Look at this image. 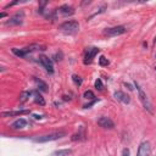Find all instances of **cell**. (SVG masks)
Returning <instances> with one entry per match:
<instances>
[{
  "instance_id": "cell-11",
  "label": "cell",
  "mask_w": 156,
  "mask_h": 156,
  "mask_svg": "<svg viewBox=\"0 0 156 156\" xmlns=\"http://www.w3.org/2000/svg\"><path fill=\"white\" fill-rule=\"evenodd\" d=\"M99 53V49L98 48H90L88 49L87 54H86V57H84V64H90L91 60L95 57V55Z\"/></svg>"
},
{
  "instance_id": "cell-1",
  "label": "cell",
  "mask_w": 156,
  "mask_h": 156,
  "mask_svg": "<svg viewBox=\"0 0 156 156\" xmlns=\"http://www.w3.org/2000/svg\"><path fill=\"white\" fill-rule=\"evenodd\" d=\"M66 136V132L64 131H59V132H53V133H49V134H45V136H40V137H36L33 140L36 143H48V141H54V140H57L62 137Z\"/></svg>"
},
{
  "instance_id": "cell-10",
  "label": "cell",
  "mask_w": 156,
  "mask_h": 156,
  "mask_svg": "<svg viewBox=\"0 0 156 156\" xmlns=\"http://www.w3.org/2000/svg\"><path fill=\"white\" fill-rule=\"evenodd\" d=\"M113 97H115V99H116L117 101H121V102H123V104H126V105L131 102V98L126 94V93H123V91H121V90L115 91Z\"/></svg>"
},
{
  "instance_id": "cell-27",
  "label": "cell",
  "mask_w": 156,
  "mask_h": 156,
  "mask_svg": "<svg viewBox=\"0 0 156 156\" xmlns=\"http://www.w3.org/2000/svg\"><path fill=\"white\" fill-rule=\"evenodd\" d=\"M16 4H18V1H12V3H10V4H7V5L5 6V9H9V7H11V6L16 5Z\"/></svg>"
},
{
  "instance_id": "cell-16",
  "label": "cell",
  "mask_w": 156,
  "mask_h": 156,
  "mask_svg": "<svg viewBox=\"0 0 156 156\" xmlns=\"http://www.w3.org/2000/svg\"><path fill=\"white\" fill-rule=\"evenodd\" d=\"M33 95H34V102L36 104H39V105H45V100H44V98L40 95V93H38L37 90L36 91H33Z\"/></svg>"
},
{
  "instance_id": "cell-2",
  "label": "cell",
  "mask_w": 156,
  "mask_h": 156,
  "mask_svg": "<svg viewBox=\"0 0 156 156\" xmlns=\"http://www.w3.org/2000/svg\"><path fill=\"white\" fill-rule=\"evenodd\" d=\"M59 29H61L62 32H67V33H75L79 29V23L77 21H66V22L61 23L59 26Z\"/></svg>"
},
{
  "instance_id": "cell-26",
  "label": "cell",
  "mask_w": 156,
  "mask_h": 156,
  "mask_svg": "<svg viewBox=\"0 0 156 156\" xmlns=\"http://www.w3.org/2000/svg\"><path fill=\"white\" fill-rule=\"evenodd\" d=\"M122 156H131V151H129V149L124 148L123 151H122Z\"/></svg>"
},
{
  "instance_id": "cell-30",
  "label": "cell",
  "mask_w": 156,
  "mask_h": 156,
  "mask_svg": "<svg viewBox=\"0 0 156 156\" xmlns=\"http://www.w3.org/2000/svg\"><path fill=\"white\" fill-rule=\"evenodd\" d=\"M126 87H128V89H129V90H133V88H132V86H131V84H127V83H126Z\"/></svg>"
},
{
  "instance_id": "cell-8",
  "label": "cell",
  "mask_w": 156,
  "mask_h": 156,
  "mask_svg": "<svg viewBox=\"0 0 156 156\" xmlns=\"http://www.w3.org/2000/svg\"><path fill=\"white\" fill-rule=\"evenodd\" d=\"M39 61H40V64L44 66V68L49 72V73H54V66H53V61H51L48 56H44V55H41L39 57Z\"/></svg>"
},
{
  "instance_id": "cell-12",
  "label": "cell",
  "mask_w": 156,
  "mask_h": 156,
  "mask_svg": "<svg viewBox=\"0 0 156 156\" xmlns=\"http://www.w3.org/2000/svg\"><path fill=\"white\" fill-rule=\"evenodd\" d=\"M29 110H20V111H4L1 112L3 117H11V116H20V115H26V113H29Z\"/></svg>"
},
{
  "instance_id": "cell-6",
  "label": "cell",
  "mask_w": 156,
  "mask_h": 156,
  "mask_svg": "<svg viewBox=\"0 0 156 156\" xmlns=\"http://www.w3.org/2000/svg\"><path fill=\"white\" fill-rule=\"evenodd\" d=\"M98 124L100 127L105 128V129H112L115 128V123H113V121L110 118V117H106V116H102L98 120Z\"/></svg>"
},
{
  "instance_id": "cell-28",
  "label": "cell",
  "mask_w": 156,
  "mask_h": 156,
  "mask_svg": "<svg viewBox=\"0 0 156 156\" xmlns=\"http://www.w3.org/2000/svg\"><path fill=\"white\" fill-rule=\"evenodd\" d=\"M62 98H64V100H65V101H67V100H71V98H70V97H67V95H64Z\"/></svg>"
},
{
  "instance_id": "cell-9",
  "label": "cell",
  "mask_w": 156,
  "mask_h": 156,
  "mask_svg": "<svg viewBox=\"0 0 156 156\" xmlns=\"http://www.w3.org/2000/svg\"><path fill=\"white\" fill-rule=\"evenodd\" d=\"M86 137H87V133H86V128L81 126L79 131L77 133H75L73 136L71 137V139L73 141H82V140H86Z\"/></svg>"
},
{
  "instance_id": "cell-23",
  "label": "cell",
  "mask_w": 156,
  "mask_h": 156,
  "mask_svg": "<svg viewBox=\"0 0 156 156\" xmlns=\"http://www.w3.org/2000/svg\"><path fill=\"white\" fill-rule=\"evenodd\" d=\"M72 79H73V82L76 83V84H78V86H81V84H82V78H81L79 76L73 75V76H72Z\"/></svg>"
},
{
  "instance_id": "cell-24",
  "label": "cell",
  "mask_w": 156,
  "mask_h": 156,
  "mask_svg": "<svg viewBox=\"0 0 156 156\" xmlns=\"http://www.w3.org/2000/svg\"><path fill=\"white\" fill-rule=\"evenodd\" d=\"M98 101H99V99H94L91 102H89V104H87V105H84V109H89L90 106H93V105H94V104H97Z\"/></svg>"
},
{
  "instance_id": "cell-20",
  "label": "cell",
  "mask_w": 156,
  "mask_h": 156,
  "mask_svg": "<svg viewBox=\"0 0 156 156\" xmlns=\"http://www.w3.org/2000/svg\"><path fill=\"white\" fill-rule=\"evenodd\" d=\"M83 98L88 99V100H94L95 99V95H94V93H93L91 90H86L84 94H83Z\"/></svg>"
},
{
  "instance_id": "cell-4",
  "label": "cell",
  "mask_w": 156,
  "mask_h": 156,
  "mask_svg": "<svg viewBox=\"0 0 156 156\" xmlns=\"http://www.w3.org/2000/svg\"><path fill=\"white\" fill-rule=\"evenodd\" d=\"M136 87H137L138 95H139V99H140V101H141V104H143V106L147 109L149 112H151V111H152V110H151V102H150V100H149V98H148V95H147V93H145V91L139 87V84H137V83H136Z\"/></svg>"
},
{
  "instance_id": "cell-7",
  "label": "cell",
  "mask_w": 156,
  "mask_h": 156,
  "mask_svg": "<svg viewBox=\"0 0 156 156\" xmlns=\"http://www.w3.org/2000/svg\"><path fill=\"white\" fill-rule=\"evenodd\" d=\"M151 152V147L149 141H143L139 145V149L137 152V156H150Z\"/></svg>"
},
{
  "instance_id": "cell-18",
  "label": "cell",
  "mask_w": 156,
  "mask_h": 156,
  "mask_svg": "<svg viewBox=\"0 0 156 156\" xmlns=\"http://www.w3.org/2000/svg\"><path fill=\"white\" fill-rule=\"evenodd\" d=\"M30 95H32V91H23L22 94H21V97H20V101L21 102H26Z\"/></svg>"
},
{
  "instance_id": "cell-15",
  "label": "cell",
  "mask_w": 156,
  "mask_h": 156,
  "mask_svg": "<svg viewBox=\"0 0 156 156\" xmlns=\"http://www.w3.org/2000/svg\"><path fill=\"white\" fill-rule=\"evenodd\" d=\"M72 154L71 149H62V150H56L51 154V156H68Z\"/></svg>"
},
{
  "instance_id": "cell-13",
  "label": "cell",
  "mask_w": 156,
  "mask_h": 156,
  "mask_svg": "<svg viewBox=\"0 0 156 156\" xmlns=\"http://www.w3.org/2000/svg\"><path fill=\"white\" fill-rule=\"evenodd\" d=\"M59 10H60V12H61L62 15H65V16H71V15L75 14V9L72 7L71 5H68V4L61 5Z\"/></svg>"
},
{
  "instance_id": "cell-3",
  "label": "cell",
  "mask_w": 156,
  "mask_h": 156,
  "mask_svg": "<svg viewBox=\"0 0 156 156\" xmlns=\"http://www.w3.org/2000/svg\"><path fill=\"white\" fill-rule=\"evenodd\" d=\"M127 32V29L124 26H116V27H111V28H106L104 30V36L107 37H117L121 34H124Z\"/></svg>"
},
{
  "instance_id": "cell-29",
  "label": "cell",
  "mask_w": 156,
  "mask_h": 156,
  "mask_svg": "<svg viewBox=\"0 0 156 156\" xmlns=\"http://www.w3.org/2000/svg\"><path fill=\"white\" fill-rule=\"evenodd\" d=\"M4 17H6V14L5 12H1V14H0V18H4Z\"/></svg>"
},
{
  "instance_id": "cell-32",
  "label": "cell",
  "mask_w": 156,
  "mask_h": 156,
  "mask_svg": "<svg viewBox=\"0 0 156 156\" xmlns=\"http://www.w3.org/2000/svg\"><path fill=\"white\" fill-rule=\"evenodd\" d=\"M155 71H156V67H155Z\"/></svg>"
},
{
  "instance_id": "cell-5",
  "label": "cell",
  "mask_w": 156,
  "mask_h": 156,
  "mask_svg": "<svg viewBox=\"0 0 156 156\" xmlns=\"http://www.w3.org/2000/svg\"><path fill=\"white\" fill-rule=\"evenodd\" d=\"M23 18H25V12L23 11H18L9 21H6V25L7 26H20L21 23L23 22Z\"/></svg>"
},
{
  "instance_id": "cell-22",
  "label": "cell",
  "mask_w": 156,
  "mask_h": 156,
  "mask_svg": "<svg viewBox=\"0 0 156 156\" xmlns=\"http://www.w3.org/2000/svg\"><path fill=\"white\" fill-rule=\"evenodd\" d=\"M95 88H97L98 90H102V89H104V84H102V81H101L100 78H98V79L95 81Z\"/></svg>"
},
{
  "instance_id": "cell-25",
  "label": "cell",
  "mask_w": 156,
  "mask_h": 156,
  "mask_svg": "<svg viewBox=\"0 0 156 156\" xmlns=\"http://www.w3.org/2000/svg\"><path fill=\"white\" fill-rule=\"evenodd\" d=\"M62 60V53H57L54 55V61H60Z\"/></svg>"
},
{
  "instance_id": "cell-14",
  "label": "cell",
  "mask_w": 156,
  "mask_h": 156,
  "mask_svg": "<svg viewBox=\"0 0 156 156\" xmlns=\"http://www.w3.org/2000/svg\"><path fill=\"white\" fill-rule=\"evenodd\" d=\"M26 126H27V121L25 118H20L11 124V128L12 129H21V128H25Z\"/></svg>"
},
{
  "instance_id": "cell-17",
  "label": "cell",
  "mask_w": 156,
  "mask_h": 156,
  "mask_svg": "<svg viewBox=\"0 0 156 156\" xmlns=\"http://www.w3.org/2000/svg\"><path fill=\"white\" fill-rule=\"evenodd\" d=\"M34 81H36L37 86L39 87V89H40L41 91H46V90H48V87H46V84H45L43 81H40V79H38V78H34Z\"/></svg>"
},
{
  "instance_id": "cell-21",
  "label": "cell",
  "mask_w": 156,
  "mask_h": 156,
  "mask_svg": "<svg viewBox=\"0 0 156 156\" xmlns=\"http://www.w3.org/2000/svg\"><path fill=\"white\" fill-rule=\"evenodd\" d=\"M109 64H110V61H109L105 56H100V57H99V65H100V66H107Z\"/></svg>"
},
{
  "instance_id": "cell-19",
  "label": "cell",
  "mask_w": 156,
  "mask_h": 156,
  "mask_svg": "<svg viewBox=\"0 0 156 156\" xmlns=\"http://www.w3.org/2000/svg\"><path fill=\"white\" fill-rule=\"evenodd\" d=\"M12 53H14L16 56H18V57H26V54H25L23 49H17V48H14V49H12Z\"/></svg>"
},
{
  "instance_id": "cell-31",
  "label": "cell",
  "mask_w": 156,
  "mask_h": 156,
  "mask_svg": "<svg viewBox=\"0 0 156 156\" xmlns=\"http://www.w3.org/2000/svg\"><path fill=\"white\" fill-rule=\"evenodd\" d=\"M41 117H43V116H38V115H34V118H36V120H40Z\"/></svg>"
}]
</instances>
